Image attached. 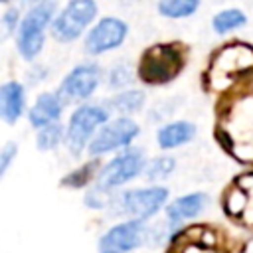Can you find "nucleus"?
<instances>
[{"instance_id":"2","label":"nucleus","mask_w":253,"mask_h":253,"mask_svg":"<svg viewBox=\"0 0 253 253\" xmlns=\"http://www.w3.org/2000/svg\"><path fill=\"white\" fill-rule=\"evenodd\" d=\"M55 0H40L18 22L16 45L26 61H32L40 55L45 42V30L55 16Z\"/></svg>"},{"instance_id":"9","label":"nucleus","mask_w":253,"mask_h":253,"mask_svg":"<svg viewBox=\"0 0 253 253\" xmlns=\"http://www.w3.org/2000/svg\"><path fill=\"white\" fill-rule=\"evenodd\" d=\"M146 237L144 219L130 217L107 229L99 239V253H128L142 245Z\"/></svg>"},{"instance_id":"19","label":"nucleus","mask_w":253,"mask_h":253,"mask_svg":"<svg viewBox=\"0 0 253 253\" xmlns=\"http://www.w3.org/2000/svg\"><path fill=\"white\" fill-rule=\"evenodd\" d=\"M144 105V93L136 91V89H128V91H121L119 95H115L109 101V107L117 113H136L140 107Z\"/></svg>"},{"instance_id":"16","label":"nucleus","mask_w":253,"mask_h":253,"mask_svg":"<svg viewBox=\"0 0 253 253\" xmlns=\"http://www.w3.org/2000/svg\"><path fill=\"white\" fill-rule=\"evenodd\" d=\"M196 134V126L188 121H174V123H168L164 126H160V130L156 132V140H158V146L164 148V150H170V148H176V146H182L186 142H190Z\"/></svg>"},{"instance_id":"18","label":"nucleus","mask_w":253,"mask_h":253,"mask_svg":"<svg viewBox=\"0 0 253 253\" xmlns=\"http://www.w3.org/2000/svg\"><path fill=\"white\" fill-rule=\"evenodd\" d=\"M202 0H158V12L164 18H188L198 12Z\"/></svg>"},{"instance_id":"21","label":"nucleus","mask_w":253,"mask_h":253,"mask_svg":"<svg viewBox=\"0 0 253 253\" xmlns=\"http://www.w3.org/2000/svg\"><path fill=\"white\" fill-rule=\"evenodd\" d=\"M97 168H99V160H91V162L83 164L81 168L73 170L67 178L61 180V184H63V186H69V188H83L87 182H91V180L95 178Z\"/></svg>"},{"instance_id":"23","label":"nucleus","mask_w":253,"mask_h":253,"mask_svg":"<svg viewBox=\"0 0 253 253\" xmlns=\"http://www.w3.org/2000/svg\"><path fill=\"white\" fill-rule=\"evenodd\" d=\"M16 154H18L16 142H6V144L0 148V180H2L4 172L8 170V166L12 164V160L16 158Z\"/></svg>"},{"instance_id":"24","label":"nucleus","mask_w":253,"mask_h":253,"mask_svg":"<svg viewBox=\"0 0 253 253\" xmlns=\"http://www.w3.org/2000/svg\"><path fill=\"white\" fill-rule=\"evenodd\" d=\"M130 81H132V79H130V71H128V67H125V65L115 67V69L111 71V75H109V85L115 87V89L125 87V85L130 83Z\"/></svg>"},{"instance_id":"20","label":"nucleus","mask_w":253,"mask_h":253,"mask_svg":"<svg viewBox=\"0 0 253 253\" xmlns=\"http://www.w3.org/2000/svg\"><path fill=\"white\" fill-rule=\"evenodd\" d=\"M36 140H38V148L40 150H53L63 140V126L57 121L55 123H49V125H45V126L40 128Z\"/></svg>"},{"instance_id":"1","label":"nucleus","mask_w":253,"mask_h":253,"mask_svg":"<svg viewBox=\"0 0 253 253\" xmlns=\"http://www.w3.org/2000/svg\"><path fill=\"white\" fill-rule=\"evenodd\" d=\"M186 65V47L178 42L154 43L138 61V79L146 85H164L180 75Z\"/></svg>"},{"instance_id":"8","label":"nucleus","mask_w":253,"mask_h":253,"mask_svg":"<svg viewBox=\"0 0 253 253\" xmlns=\"http://www.w3.org/2000/svg\"><path fill=\"white\" fill-rule=\"evenodd\" d=\"M166 198H168V190L162 186L136 188L123 192L117 198V206L121 213H126L136 219H148L164 206Z\"/></svg>"},{"instance_id":"22","label":"nucleus","mask_w":253,"mask_h":253,"mask_svg":"<svg viewBox=\"0 0 253 253\" xmlns=\"http://www.w3.org/2000/svg\"><path fill=\"white\" fill-rule=\"evenodd\" d=\"M174 166H176V162L172 156H158L148 164L146 174L150 180H162V178H168L172 174Z\"/></svg>"},{"instance_id":"4","label":"nucleus","mask_w":253,"mask_h":253,"mask_svg":"<svg viewBox=\"0 0 253 253\" xmlns=\"http://www.w3.org/2000/svg\"><path fill=\"white\" fill-rule=\"evenodd\" d=\"M105 121H109V111L105 107L89 105V103L77 107L69 119L67 132H65L67 148L73 154H81V150L89 144V140Z\"/></svg>"},{"instance_id":"6","label":"nucleus","mask_w":253,"mask_h":253,"mask_svg":"<svg viewBox=\"0 0 253 253\" xmlns=\"http://www.w3.org/2000/svg\"><path fill=\"white\" fill-rule=\"evenodd\" d=\"M138 125L128 117H119L115 121H105L93 138L89 140V152L93 156L107 154L119 148H126L138 134Z\"/></svg>"},{"instance_id":"11","label":"nucleus","mask_w":253,"mask_h":253,"mask_svg":"<svg viewBox=\"0 0 253 253\" xmlns=\"http://www.w3.org/2000/svg\"><path fill=\"white\" fill-rule=\"evenodd\" d=\"M101 83V67L95 63L75 65L59 85V97L63 101H83L89 99Z\"/></svg>"},{"instance_id":"27","label":"nucleus","mask_w":253,"mask_h":253,"mask_svg":"<svg viewBox=\"0 0 253 253\" xmlns=\"http://www.w3.org/2000/svg\"><path fill=\"white\" fill-rule=\"evenodd\" d=\"M6 2H8V0H0V4H6Z\"/></svg>"},{"instance_id":"3","label":"nucleus","mask_w":253,"mask_h":253,"mask_svg":"<svg viewBox=\"0 0 253 253\" xmlns=\"http://www.w3.org/2000/svg\"><path fill=\"white\" fill-rule=\"evenodd\" d=\"M97 4L95 0H69L65 8L53 16L51 20V34L57 42H73L77 40L85 28L95 20Z\"/></svg>"},{"instance_id":"13","label":"nucleus","mask_w":253,"mask_h":253,"mask_svg":"<svg viewBox=\"0 0 253 253\" xmlns=\"http://www.w3.org/2000/svg\"><path fill=\"white\" fill-rule=\"evenodd\" d=\"M26 107V93L22 83L6 81L0 85V121L14 125Z\"/></svg>"},{"instance_id":"5","label":"nucleus","mask_w":253,"mask_h":253,"mask_svg":"<svg viewBox=\"0 0 253 253\" xmlns=\"http://www.w3.org/2000/svg\"><path fill=\"white\" fill-rule=\"evenodd\" d=\"M144 168V152L140 148H125L113 160H109L97 176V188L107 192L119 188L136 178Z\"/></svg>"},{"instance_id":"15","label":"nucleus","mask_w":253,"mask_h":253,"mask_svg":"<svg viewBox=\"0 0 253 253\" xmlns=\"http://www.w3.org/2000/svg\"><path fill=\"white\" fill-rule=\"evenodd\" d=\"M208 204V196L204 192H194V194H186L176 198L170 206H166V217L170 221H184V219H192L196 217Z\"/></svg>"},{"instance_id":"12","label":"nucleus","mask_w":253,"mask_h":253,"mask_svg":"<svg viewBox=\"0 0 253 253\" xmlns=\"http://www.w3.org/2000/svg\"><path fill=\"white\" fill-rule=\"evenodd\" d=\"M168 253H217V247L211 233L202 227H194L178 233L176 239H172Z\"/></svg>"},{"instance_id":"17","label":"nucleus","mask_w":253,"mask_h":253,"mask_svg":"<svg viewBox=\"0 0 253 253\" xmlns=\"http://www.w3.org/2000/svg\"><path fill=\"white\" fill-rule=\"evenodd\" d=\"M247 24V16L243 10L239 8H225V10H219L213 18H211V28L215 34L223 36V34H229L233 30H239Z\"/></svg>"},{"instance_id":"26","label":"nucleus","mask_w":253,"mask_h":253,"mask_svg":"<svg viewBox=\"0 0 253 253\" xmlns=\"http://www.w3.org/2000/svg\"><path fill=\"white\" fill-rule=\"evenodd\" d=\"M22 4H36V2H40V0H20Z\"/></svg>"},{"instance_id":"7","label":"nucleus","mask_w":253,"mask_h":253,"mask_svg":"<svg viewBox=\"0 0 253 253\" xmlns=\"http://www.w3.org/2000/svg\"><path fill=\"white\" fill-rule=\"evenodd\" d=\"M253 69V47L241 42H233L223 45L210 63V81L217 83L219 79L225 77H235L249 73Z\"/></svg>"},{"instance_id":"14","label":"nucleus","mask_w":253,"mask_h":253,"mask_svg":"<svg viewBox=\"0 0 253 253\" xmlns=\"http://www.w3.org/2000/svg\"><path fill=\"white\" fill-rule=\"evenodd\" d=\"M63 111V99L59 93H42L30 109V123L36 128H42L49 123H55Z\"/></svg>"},{"instance_id":"25","label":"nucleus","mask_w":253,"mask_h":253,"mask_svg":"<svg viewBox=\"0 0 253 253\" xmlns=\"http://www.w3.org/2000/svg\"><path fill=\"white\" fill-rule=\"evenodd\" d=\"M0 28H2V36H8V34L16 32V28H18V10H6L2 20H0Z\"/></svg>"},{"instance_id":"10","label":"nucleus","mask_w":253,"mask_h":253,"mask_svg":"<svg viewBox=\"0 0 253 253\" xmlns=\"http://www.w3.org/2000/svg\"><path fill=\"white\" fill-rule=\"evenodd\" d=\"M128 34V26L115 16L101 18L85 38V51L91 55H101L119 47Z\"/></svg>"}]
</instances>
